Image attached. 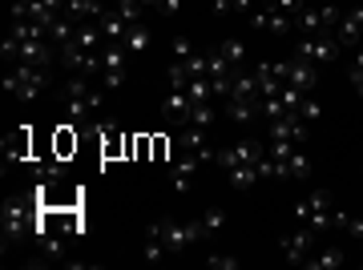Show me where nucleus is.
I'll list each match as a JSON object with an SVG mask.
<instances>
[{
  "instance_id": "nucleus-1",
  "label": "nucleus",
  "mask_w": 363,
  "mask_h": 270,
  "mask_svg": "<svg viewBox=\"0 0 363 270\" xmlns=\"http://www.w3.org/2000/svg\"><path fill=\"white\" fill-rule=\"evenodd\" d=\"M222 222H226V210H222V206L206 210V214H202V218H194V222H169V218H162V222H154V226H150V234H145L142 258H145V262H162L166 254H186L194 242L210 238Z\"/></svg>"
},
{
  "instance_id": "nucleus-2",
  "label": "nucleus",
  "mask_w": 363,
  "mask_h": 270,
  "mask_svg": "<svg viewBox=\"0 0 363 270\" xmlns=\"http://www.w3.org/2000/svg\"><path fill=\"white\" fill-rule=\"evenodd\" d=\"M101 105H105V89H93L85 73H73V77H69L65 101H61V109H65V121H69V125H73V129H85Z\"/></svg>"
},
{
  "instance_id": "nucleus-3",
  "label": "nucleus",
  "mask_w": 363,
  "mask_h": 270,
  "mask_svg": "<svg viewBox=\"0 0 363 270\" xmlns=\"http://www.w3.org/2000/svg\"><path fill=\"white\" fill-rule=\"evenodd\" d=\"M45 85H49V73H45V64L16 61L13 69L4 73V93H9V97H16V101H37Z\"/></svg>"
},
{
  "instance_id": "nucleus-4",
  "label": "nucleus",
  "mask_w": 363,
  "mask_h": 270,
  "mask_svg": "<svg viewBox=\"0 0 363 270\" xmlns=\"http://www.w3.org/2000/svg\"><path fill=\"white\" fill-rule=\"evenodd\" d=\"M33 202H37V198H33ZM33 202H25V198L4 202V250H9V246H16L25 234H33L37 214H40V206L33 210Z\"/></svg>"
},
{
  "instance_id": "nucleus-5",
  "label": "nucleus",
  "mask_w": 363,
  "mask_h": 270,
  "mask_svg": "<svg viewBox=\"0 0 363 270\" xmlns=\"http://www.w3.org/2000/svg\"><path fill=\"white\" fill-rule=\"evenodd\" d=\"M295 218L303 222L307 230H323V226H331V193L311 190L303 202H295Z\"/></svg>"
},
{
  "instance_id": "nucleus-6",
  "label": "nucleus",
  "mask_w": 363,
  "mask_h": 270,
  "mask_svg": "<svg viewBox=\"0 0 363 270\" xmlns=\"http://www.w3.org/2000/svg\"><path fill=\"white\" fill-rule=\"evenodd\" d=\"M57 57H61V64H69L73 73H85V77H93V73H101V52L93 49H81L77 40H65V45H57Z\"/></svg>"
},
{
  "instance_id": "nucleus-7",
  "label": "nucleus",
  "mask_w": 363,
  "mask_h": 270,
  "mask_svg": "<svg viewBox=\"0 0 363 270\" xmlns=\"http://www.w3.org/2000/svg\"><path fill=\"white\" fill-rule=\"evenodd\" d=\"M339 49H343V45H339L331 33H315V37L298 40L295 57H303V61H311V64H327V61H335V57H339Z\"/></svg>"
},
{
  "instance_id": "nucleus-8",
  "label": "nucleus",
  "mask_w": 363,
  "mask_h": 270,
  "mask_svg": "<svg viewBox=\"0 0 363 270\" xmlns=\"http://www.w3.org/2000/svg\"><path fill=\"white\" fill-rule=\"evenodd\" d=\"M307 133H311V125H307L298 113H283V117H271V125H267V142H295V145H303L307 142Z\"/></svg>"
},
{
  "instance_id": "nucleus-9",
  "label": "nucleus",
  "mask_w": 363,
  "mask_h": 270,
  "mask_svg": "<svg viewBox=\"0 0 363 270\" xmlns=\"http://www.w3.org/2000/svg\"><path fill=\"white\" fill-rule=\"evenodd\" d=\"M125 61H130V52L125 45H113V40H105L101 49V77H105V89H121L125 85Z\"/></svg>"
},
{
  "instance_id": "nucleus-10",
  "label": "nucleus",
  "mask_w": 363,
  "mask_h": 270,
  "mask_svg": "<svg viewBox=\"0 0 363 270\" xmlns=\"http://www.w3.org/2000/svg\"><path fill=\"white\" fill-rule=\"evenodd\" d=\"M262 154H267V145L262 142H242V145H230V150H218L214 162H218L222 169H234V166H255Z\"/></svg>"
},
{
  "instance_id": "nucleus-11",
  "label": "nucleus",
  "mask_w": 363,
  "mask_h": 270,
  "mask_svg": "<svg viewBox=\"0 0 363 270\" xmlns=\"http://www.w3.org/2000/svg\"><path fill=\"white\" fill-rule=\"evenodd\" d=\"M286 85H295L298 93H315V85H319L315 64L303 61V57H291V61H286Z\"/></svg>"
},
{
  "instance_id": "nucleus-12",
  "label": "nucleus",
  "mask_w": 363,
  "mask_h": 270,
  "mask_svg": "<svg viewBox=\"0 0 363 270\" xmlns=\"http://www.w3.org/2000/svg\"><path fill=\"white\" fill-rule=\"evenodd\" d=\"M198 169H202V157H198V154H186V157H178V162L169 166V186H174L178 193H186L190 186H194Z\"/></svg>"
},
{
  "instance_id": "nucleus-13",
  "label": "nucleus",
  "mask_w": 363,
  "mask_h": 270,
  "mask_svg": "<svg viewBox=\"0 0 363 270\" xmlns=\"http://www.w3.org/2000/svg\"><path fill=\"white\" fill-rule=\"evenodd\" d=\"M250 25L259 28V33H291L295 21H291L286 13H279V9H271V4H262V9L250 13Z\"/></svg>"
},
{
  "instance_id": "nucleus-14",
  "label": "nucleus",
  "mask_w": 363,
  "mask_h": 270,
  "mask_svg": "<svg viewBox=\"0 0 363 270\" xmlns=\"http://www.w3.org/2000/svg\"><path fill=\"white\" fill-rule=\"evenodd\" d=\"M226 117L234 125H250L255 117H262V97H230L226 101Z\"/></svg>"
},
{
  "instance_id": "nucleus-15",
  "label": "nucleus",
  "mask_w": 363,
  "mask_h": 270,
  "mask_svg": "<svg viewBox=\"0 0 363 270\" xmlns=\"http://www.w3.org/2000/svg\"><path fill=\"white\" fill-rule=\"evenodd\" d=\"M311 250H315V238H311V230H298V234H286L283 238V254H286V262H307L311 258Z\"/></svg>"
},
{
  "instance_id": "nucleus-16",
  "label": "nucleus",
  "mask_w": 363,
  "mask_h": 270,
  "mask_svg": "<svg viewBox=\"0 0 363 270\" xmlns=\"http://www.w3.org/2000/svg\"><path fill=\"white\" fill-rule=\"evenodd\" d=\"M206 129H198V125H182V137H178V145H182V154H198L202 162H214V154L218 150H206V137H202Z\"/></svg>"
},
{
  "instance_id": "nucleus-17",
  "label": "nucleus",
  "mask_w": 363,
  "mask_h": 270,
  "mask_svg": "<svg viewBox=\"0 0 363 270\" xmlns=\"http://www.w3.org/2000/svg\"><path fill=\"white\" fill-rule=\"evenodd\" d=\"M37 250H40V262H61L65 258V250H69V234H45V238H37Z\"/></svg>"
},
{
  "instance_id": "nucleus-18",
  "label": "nucleus",
  "mask_w": 363,
  "mask_h": 270,
  "mask_svg": "<svg viewBox=\"0 0 363 270\" xmlns=\"http://www.w3.org/2000/svg\"><path fill=\"white\" fill-rule=\"evenodd\" d=\"M97 25H101L105 40H113V45H121V40H125V33H130V21H125L121 13H113V9H105V13L97 16Z\"/></svg>"
},
{
  "instance_id": "nucleus-19",
  "label": "nucleus",
  "mask_w": 363,
  "mask_h": 270,
  "mask_svg": "<svg viewBox=\"0 0 363 270\" xmlns=\"http://www.w3.org/2000/svg\"><path fill=\"white\" fill-rule=\"evenodd\" d=\"M279 178H311V157L303 154V145H298L295 154L286 157V162H279Z\"/></svg>"
},
{
  "instance_id": "nucleus-20",
  "label": "nucleus",
  "mask_w": 363,
  "mask_h": 270,
  "mask_svg": "<svg viewBox=\"0 0 363 270\" xmlns=\"http://www.w3.org/2000/svg\"><path fill=\"white\" fill-rule=\"evenodd\" d=\"M33 178H37V181H49V186H57V181L65 178V166H61V157L52 154V157H45V162H40V157H33Z\"/></svg>"
},
{
  "instance_id": "nucleus-21",
  "label": "nucleus",
  "mask_w": 363,
  "mask_h": 270,
  "mask_svg": "<svg viewBox=\"0 0 363 270\" xmlns=\"http://www.w3.org/2000/svg\"><path fill=\"white\" fill-rule=\"evenodd\" d=\"M343 262H347V254H343L339 246H327V250H319L315 258H307L303 266L307 270H335V266H343Z\"/></svg>"
},
{
  "instance_id": "nucleus-22",
  "label": "nucleus",
  "mask_w": 363,
  "mask_h": 270,
  "mask_svg": "<svg viewBox=\"0 0 363 270\" xmlns=\"http://www.w3.org/2000/svg\"><path fill=\"white\" fill-rule=\"evenodd\" d=\"M230 97H262V93H259V81H255V69H238V73H234ZM230 97H226V101H230Z\"/></svg>"
},
{
  "instance_id": "nucleus-23",
  "label": "nucleus",
  "mask_w": 363,
  "mask_h": 270,
  "mask_svg": "<svg viewBox=\"0 0 363 270\" xmlns=\"http://www.w3.org/2000/svg\"><path fill=\"white\" fill-rule=\"evenodd\" d=\"M190 105H194V101H190L186 93H178V89H174V93L166 97V101H162V113H166V117H174L178 125H186V113H190Z\"/></svg>"
},
{
  "instance_id": "nucleus-24",
  "label": "nucleus",
  "mask_w": 363,
  "mask_h": 270,
  "mask_svg": "<svg viewBox=\"0 0 363 270\" xmlns=\"http://www.w3.org/2000/svg\"><path fill=\"white\" fill-rule=\"evenodd\" d=\"M226 178H230V186H234V190H250L255 181H262L259 162H255V166H234V169H226Z\"/></svg>"
},
{
  "instance_id": "nucleus-25",
  "label": "nucleus",
  "mask_w": 363,
  "mask_h": 270,
  "mask_svg": "<svg viewBox=\"0 0 363 270\" xmlns=\"http://www.w3.org/2000/svg\"><path fill=\"white\" fill-rule=\"evenodd\" d=\"M218 52L234 64V69H250V52H247V45H242V40H222Z\"/></svg>"
},
{
  "instance_id": "nucleus-26",
  "label": "nucleus",
  "mask_w": 363,
  "mask_h": 270,
  "mask_svg": "<svg viewBox=\"0 0 363 270\" xmlns=\"http://www.w3.org/2000/svg\"><path fill=\"white\" fill-rule=\"evenodd\" d=\"M121 45H125V52H130V57H138V52L150 49V33H145L142 25H130V33H125V40H121Z\"/></svg>"
},
{
  "instance_id": "nucleus-27",
  "label": "nucleus",
  "mask_w": 363,
  "mask_h": 270,
  "mask_svg": "<svg viewBox=\"0 0 363 270\" xmlns=\"http://www.w3.org/2000/svg\"><path fill=\"white\" fill-rule=\"evenodd\" d=\"M186 97H190L194 105L210 101V97H214V85H210V77H190V85H186Z\"/></svg>"
},
{
  "instance_id": "nucleus-28",
  "label": "nucleus",
  "mask_w": 363,
  "mask_h": 270,
  "mask_svg": "<svg viewBox=\"0 0 363 270\" xmlns=\"http://www.w3.org/2000/svg\"><path fill=\"white\" fill-rule=\"evenodd\" d=\"M186 125H198V129H210V125H214V109H210V101L190 105V113H186Z\"/></svg>"
},
{
  "instance_id": "nucleus-29",
  "label": "nucleus",
  "mask_w": 363,
  "mask_h": 270,
  "mask_svg": "<svg viewBox=\"0 0 363 270\" xmlns=\"http://www.w3.org/2000/svg\"><path fill=\"white\" fill-rule=\"evenodd\" d=\"M97 129H101V154L105 157H117V154H121V145H125L121 137H117V125H97Z\"/></svg>"
},
{
  "instance_id": "nucleus-30",
  "label": "nucleus",
  "mask_w": 363,
  "mask_h": 270,
  "mask_svg": "<svg viewBox=\"0 0 363 270\" xmlns=\"http://www.w3.org/2000/svg\"><path fill=\"white\" fill-rule=\"evenodd\" d=\"M298 117H303L307 125H319V121H323V105H319V101L311 97V93H307V97L298 101Z\"/></svg>"
},
{
  "instance_id": "nucleus-31",
  "label": "nucleus",
  "mask_w": 363,
  "mask_h": 270,
  "mask_svg": "<svg viewBox=\"0 0 363 270\" xmlns=\"http://www.w3.org/2000/svg\"><path fill=\"white\" fill-rule=\"evenodd\" d=\"M73 150H77V133H73V125L65 121V125L57 129V157H69Z\"/></svg>"
},
{
  "instance_id": "nucleus-32",
  "label": "nucleus",
  "mask_w": 363,
  "mask_h": 270,
  "mask_svg": "<svg viewBox=\"0 0 363 270\" xmlns=\"http://www.w3.org/2000/svg\"><path fill=\"white\" fill-rule=\"evenodd\" d=\"M142 0H113V13H121L130 25H142Z\"/></svg>"
},
{
  "instance_id": "nucleus-33",
  "label": "nucleus",
  "mask_w": 363,
  "mask_h": 270,
  "mask_svg": "<svg viewBox=\"0 0 363 270\" xmlns=\"http://www.w3.org/2000/svg\"><path fill=\"white\" fill-rule=\"evenodd\" d=\"M295 150H298L295 142H267V154H271L274 162H286V157L295 154Z\"/></svg>"
},
{
  "instance_id": "nucleus-34",
  "label": "nucleus",
  "mask_w": 363,
  "mask_h": 270,
  "mask_svg": "<svg viewBox=\"0 0 363 270\" xmlns=\"http://www.w3.org/2000/svg\"><path fill=\"white\" fill-rule=\"evenodd\" d=\"M182 64H186V73H190V77H206V52H194L190 61H182Z\"/></svg>"
},
{
  "instance_id": "nucleus-35",
  "label": "nucleus",
  "mask_w": 363,
  "mask_h": 270,
  "mask_svg": "<svg viewBox=\"0 0 363 270\" xmlns=\"http://www.w3.org/2000/svg\"><path fill=\"white\" fill-rule=\"evenodd\" d=\"M206 266H210V270H238V258H230V254H210Z\"/></svg>"
},
{
  "instance_id": "nucleus-36",
  "label": "nucleus",
  "mask_w": 363,
  "mask_h": 270,
  "mask_svg": "<svg viewBox=\"0 0 363 270\" xmlns=\"http://www.w3.org/2000/svg\"><path fill=\"white\" fill-rule=\"evenodd\" d=\"M142 4H145V9H157V13H166V16H174L182 9L178 0H142Z\"/></svg>"
},
{
  "instance_id": "nucleus-37",
  "label": "nucleus",
  "mask_w": 363,
  "mask_h": 270,
  "mask_svg": "<svg viewBox=\"0 0 363 270\" xmlns=\"http://www.w3.org/2000/svg\"><path fill=\"white\" fill-rule=\"evenodd\" d=\"M190 57H194V45H190L186 37H178L174 40V61H190Z\"/></svg>"
},
{
  "instance_id": "nucleus-38",
  "label": "nucleus",
  "mask_w": 363,
  "mask_h": 270,
  "mask_svg": "<svg viewBox=\"0 0 363 270\" xmlns=\"http://www.w3.org/2000/svg\"><path fill=\"white\" fill-rule=\"evenodd\" d=\"M347 77H351V85H355V93L363 97V69H355V64H351V69H347Z\"/></svg>"
},
{
  "instance_id": "nucleus-39",
  "label": "nucleus",
  "mask_w": 363,
  "mask_h": 270,
  "mask_svg": "<svg viewBox=\"0 0 363 270\" xmlns=\"http://www.w3.org/2000/svg\"><path fill=\"white\" fill-rule=\"evenodd\" d=\"M234 13V0H214V16H230Z\"/></svg>"
},
{
  "instance_id": "nucleus-40",
  "label": "nucleus",
  "mask_w": 363,
  "mask_h": 270,
  "mask_svg": "<svg viewBox=\"0 0 363 270\" xmlns=\"http://www.w3.org/2000/svg\"><path fill=\"white\" fill-rule=\"evenodd\" d=\"M259 0H234V13H255Z\"/></svg>"
},
{
  "instance_id": "nucleus-41",
  "label": "nucleus",
  "mask_w": 363,
  "mask_h": 270,
  "mask_svg": "<svg viewBox=\"0 0 363 270\" xmlns=\"http://www.w3.org/2000/svg\"><path fill=\"white\" fill-rule=\"evenodd\" d=\"M154 157H166V137H154Z\"/></svg>"
},
{
  "instance_id": "nucleus-42",
  "label": "nucleus",
  "mask_w": 363,
  "mask_h": 270,
  "mask_svg": "<svg viewBox=\"0 0 363 270\" xmlns=\"http://www.w3.org/2000/svg\"><path fill=\"white\" fill-rule=\"evenodd\" d=\"M303 4H327V0H303Z\"/></svg>"
}]
</instances>
